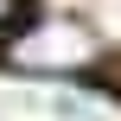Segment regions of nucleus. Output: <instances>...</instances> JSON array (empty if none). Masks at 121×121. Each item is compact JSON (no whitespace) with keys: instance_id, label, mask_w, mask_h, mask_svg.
I'll return each instance as SVG.
<instances>
[{"instance_id":"obj_3","label":"nucleus","mask_w":121,"mask_h":121,"mask_svg":"<svg viewBox=\"0 0 121 121\" xmlns=\"http://www.w3.org/2000/svg\"><path fill=\"white\" fill-rule=\"evenodd\" d=\"M19 19V0H0V26H13Z\"/></svg>"},{"instance_id":"obj_2","label":"nucleus","mask_w":121,"mask_h":121,"mask_svg":"<svg viewBox=\"0 0 121 121\" xmlns=\"http://www.w3.org/2000/svg\"><path fill=\"white\" fill-rule=\"evenodd\" d=\"M45 115L51 121H115V108L96 89H51L45 96Z\"/></svg>"},{"instance_id":"obj_1","label":"nucleus","mask_w":121,"mask_h":121,"mask_svg":"<svg viewBox=\"0 0 121 121\" xmlns=\"http://www.w3.org/2000/svg\"><path fill=\"white\" fill-rule=\"evenodd\" d=\"M89 57H96V38H89L83 26H70V19L32 26V32L13 45V64H26V70H83Z\"/></svg>"}]
</instances>
